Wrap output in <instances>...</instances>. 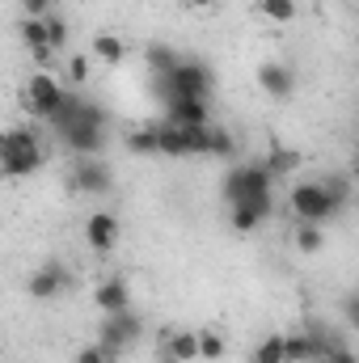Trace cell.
Listing matches in <instances>:
<instances>
[{"instance_id": "cell-16", "label": "cell", "mask_w": 359, "mask_h": 363, "mask_svg": "<svg viewBox=\"0 0 359 363\" xmlns=\"http://www.w3.org/2000/svg\"><path fill=\"white\" fill-rule=\"evenodd\" d=\"M263 169L270 174V182L292 178V174L300 169V152H296V148H283V144H275V148L267 152V161H263Z\"/></svg>"}, {"instance_id": "cell-5", "label": "cell", "mask_w": 359, "mask_h": 363, "mask_svg": "<svg viewBox=\"0 0 359 363\" xmlns=\"http://www.w3.org/2000/svg\"><path fill=\"white\" fill-rule=\"evenodd\" d=\"M292 216H296V224H317V228H326L334 216H343L334 203H330V194L321 190V182H300V186H292Z\"/></svg>"}, {"instance_id": "cell-27", "label": "cell", "mask_w": 359, "mask_h": 363, "mask_svg": "<svg viewBox=\"0 0 359 363\" xmlns=\"http://www.w3.org/2000/svg\"><path fill=\"white\" fill-rule=\"evenodd\" d=\"M43 26H47V47L60 51V47L68 43V21H64L60 13H51V17H43Z\"/></svg>"}, {"instance_id": "cell-11", "label": "cell", "mask_w": 359, "mask_h": 363, "mask_svg": "<svg viewBox=\"0 0 359 363\" xmlns=\"http://www.w3.org/2000/svg\"><path fill=\"white\" fill-rule=\"evenodd\" d=\"M258 89L275 97V101H287L296 93V68L292 64H279V60H267L258 64Z\"/></svg>"}, {"instance_id": "cell-30", "label": "cell", "mask_w": 359, "mask_h": 363, "mask_svg": "<svg viewBox=\"0 0 359 363\" xmlns=\"http://www.w3.org/2000/svg\"><path fill=\"white\" fill-rule=\"evenodd\" d=\"M317 363H355V355H351V347L343 342V347H330V351H326Z\"/></svg>"}, {"instance_id": "cell-13", "label": "cell", "mask_w": 359, "mask_h": 363, "mask_svg": "<svg viewBox=\"0 0 359 363\" xmlns=\"http://www.w3.org/2000/svg\"><path fill=\"white\" fill-rule=\"evenodd\" d=\"M93 304L110 317V313H123V308H131V287H127V279H101L97 283V291H93Z\"/></svg>"}, {"instance_id": "cell-10", "label": "cell", "mask_w": 359, "mask_h": 363, "mask_svg": "<svg viewBox=\"0 0 359 363\" xmlns=\"http://www.w3.org/2000/svg\"><path fill=\"white\" fill-rule=\"evenodd\" d=\"M68 182H72V190H81V194H106L110 182H114V174H110V165H101L97 157H77Z\"/></svg>"}, {"instance_id": "cell-12", "label": "cell", "mask_w": 359, "mask_h": 363, "mask_svg": "<svg viewBox=\"0 0 359 363\" xmlns=\"http://www.w3.org/2000/svg\"><path fill=\"white\" fill-rule=\"evenodd\" d=\"M118 237H123V228H118V216L114 211H93L89 220H85V241H89V250H97V254H110L118 245Z\"/></svg>"}, {"instance_id": "cell-6", "label": "cell", "mask_w": 359, "mask_h": 363, "mask_svg": "<svg viewBox=\"0 0 359 363\" xmlns=\"http://www.w3.org/2000/svg\"><path fill=\"white\" fill-rule=\"evenodd\" d=\"M64 85L55 81V72H34L30 81H26V93H21V101H26V110L30 114H38V118H51V110L64 101Z\"/></svg>"}, {"instance_id": "cell-9", "label": "cell", "mask_w": 359, "mask_h": 363, "mask_svg": "<svg viewBox=\"0 0 359 363\" xmlns=\"http://www.w3.org/2000/svg\"><path fill=\"white\" fill-rule=\"evenodd\" d=\"M270 211H275L270 190H267V194H250V199L228 203V224H233V233H258Z\"/></svg>"}, {"instance_id": "cell-31", "label": "cell", "mask_w": 359, "mask_h": 363, "mask_svg": "<svg viewBox=\"0 0 359 363\" xmlns=\"http://www.w3.org/2000/svg\"><path fill=\"white\" fill-rule=\"evenodd\" d=\"M77 363H110V359L101 355V347H97V342H89V347H81V351H77Z\"/></svg>"}, {"instance_id": "cell-26", "label": "cell", "mask_w": 359, "mask_h": 363, "mask_svg": "<svg viewBox=\"0 0 359 363\" xmlns=\"http://www.w3.org/2000/svg\"><path fill=\"white\" fill-rule=\"evenodd\" d=\"M237 152V135L233 131H207V157H233Z\"/></svg>"}, {"instance_id": "cell-7", "label": "cell", "mask_w": 359, "mask_h": 363, "mask_svg": "<svg viewBox=\"0 0 359 363\" xmlns=\"http://www.w3.org/2000/svg\"><path fill=\"white\" fill-rule=\"evenodd\" d=\"M270 190V174L263 169V161H250V165H237L224 174V199L237 203V199H250V194H267Z\"/></svg>"}, {"instance_id": "cell-28", "label": "cell", "mask_w": 359, "mask_h": 363, "mask_svg": "<svg viewBox=\"0 0 359 363\" xmlns=\"http://www.w3.org/2000/svg\"><path fill=\"white\" fill-rule=\"evenodd\" d=\"M68 81L72 85H85L89 81V55H72L68 60Z\"/></svg>"}, {"instance_id": "cell-23", "label": "cell", "mask_w": 359, "mask_h": 363, "mask_svg": "<svg viewBox=\"0 0 359 363\" xmlns=\"http://www.w3.org/2000/svg\"><path fill=\"white\" fill-rule=\"evenodd\" d=\"M127 152H136V157H161V152H157V131H153V127L131 131V135H127Z\"/></svg>"}, {"instance_id": "cell-24", "label": "cell", "mask_w": 359, "mask_h": 363, "mask_svg": "<svg viewBox=\"0 0 359 363\" xmlns=\"http://www.w3.org/2000/svg\"><path fill=\"white\" fill-rule=\"evenodd\" d=\"M224 351H228V342H224V334H216V330H203L199 334V359H224Z\"/></svg>"}, {"instance_id": "cell-1", "label": "cell", "mask_w": 359, "mask_h": 363, "mask_svg": "<svg viewBox=\"0 0 359 363\" xmlns=\"http://www.w3.org/2000/svg\"><path fill=\"white\" fill-rule=\"evenodd\" d=\"M47 161L43 140L30 127H9L0 131V178H30Z\"/></svg>"}, {"instance_id": "cell-8", "label": "cell", "mask_w": 359, "mask_h": 363, "mask_svg": "<svg viewBox=\"0 0 359 363\" xmlns=\"http://www.w3.org/2000/svg\"><path fill=\"white\" fill-rule=\"evenodd\" d=\"M72 287V271L64 267V262H55V258H47L38 271L30 274V283H26V291L34 296V300H55V296H64Z\"/></svg>"}, {"instance_id": "cell-17", "label": "cell", "mask_w": 359, "mask_h": 363, "mask_svg": "<svg viewBox=\"0 0 359 363\" xmlns=\"http://www.w3.org/2000/svg\"><path fill=\"white\" fill-rule=\"evenodd\" d=\"M89 55H97V60L110 64V68H118V64L127 60V43H123L118 34H97L89 43Z\"/></svg>"}, {"instance_id": "cell-29", "label": "cell", "mask_w": 359, "mask_h": 363, "mask_svg": "<svg viewBox=\"0 0 359 363\" xmlns=\"http://www.w3.org/2000/svg\"><path fill=\"white\" fill-rule=\"evenodd\" d=\"M60 9V0H21V13L26 17H51Z\"/></svg>"}, {"instance_id": "cell-22", "label": "cell", "mask_w": 359, "mask_h": 363, "mask_svg": "<svg viewBox=\"0 0 359 363\" xmlns=\"http://www.w3.org/2000/svg\"><path fill=\"white\" fill-rule=\"evenodd\" d=\"M296 250H300V254H321V250H326V228H317V224H296Z\"/></svg>"}, {"instance_id": "cell-32", "label": "cell", "mask_w": 359, "mask_h": 363, "mask_svg": "<svg viewBox=\"0 0 359 363\" xmlns=\"http://www.w3.org/2000/svg\"><path fill=\"white\" fill-rule=\"evenodd\" d=\"M178 4H186V9H211L216 0H178Z\"/></svg>"}, {"instance_id": "cell-14", "label": "cell", "mask_w": 359, "mask_h": 363, "mask_svg": "<svg viewBox=\"0 0 359 363\" xmlns=\"http://www.w3.org/2000/svg\"><path fill=\"white\" fill-rule=\"evenodd\" d=\"M165 118L182 127H207V101L203 97H170L165 101Z\"/></svg>"}, {"instance_id": "cell-25", "label": "cell", "mask_w": 359, "mask_h": 363, "mask_svg": "<svg viewBox=\"0 0 359 363\" xmlns=\"http://www.w3.org/2000/svg\"><path fill=\"white\" fill-rule=\"evenodd\" d=\"M250 363H283V334H270V338H263V342L254 347Z\"/></svg>"}, {"instance_id": "cell-15", "label": "cell", "mask_w": 359, "mask_h": 363, "mask_svg": "<svg viewBox=\"0 0 359 363\" xmlns=\"http://www.w3.org/2000/svg\"><path fill=\"white\" fill-rule=\"evenodd\" d=\"M157 347L170 351L178 363H194L199 359V334H194V330H161Z\"/></svg>"}, {"instance_id": "cell-20", "label": "cell", "mask_w": 359, "mask_h": 363, "mask_svg": "<svg viewBox=\"0 0 359 363\" xmlns=\"http://www.w3.org/2000/svg\"><path fill=\"white\" fill-rule=\"evenodd\" d=\"M317 182H321V190L330 194V203H334L338 211L351 207V178H347V174H326V178H317Z\"/></svg>"}, {"instance_id": "cell-2", "label": "cell", "mask_w": 359, "mask_h": 363, "mask_svg": "<svg viewBox=\"0 0 359 363\" xmlns=\"http://www.w3.org/2000/svg\"><path fill=\"white\" fill-rule=\"evenodd\" d=\"M55 135H60L77 157H97V152L106 148V110H101L97 101H85V97H81V110H77L64 127H55Z\"/></svg>"}, {"instance_id": "cell-4", "label": "cell", "mask_w": 359, "mask_h": 363, "mask_svg": "<svg viewBox=\"0 0 359 363\" xmlns=\"http://www.w3.org/2000/svg\"><path fill=\"white\" fill-rule=\"evenodd\" d=\"M157 152L161 157H207V131L211 127H182V123H153Z\"/></svg>"}, {"instance_id": "cell-3", "label": "cell", "mask_w": 359, "mask_h": 363, "mask_svg": "<svg viewBox=\"0 0 359 363\" xmlns=\"http://www.w3.org/2000/svg\"><path fill=\"white\" fill-rule=\"evenodd\" d=\"M153 89H157L161 101H170V97H203L207 101L211 89H216V77H211V68L203 60H178L174 72L153 81Z\"/></svg>"}, {"instance_id": "cell-19", "label": "cell", "mask_w": 359, "mask_h": 363, "mask_svg": "<svg viewBox=\"0 0 359 363\" xmlns=\"http://www.w3.org/2000/svg\"><path fill=\"white\" fill-rule=\"evenodd\" d=\"M254 13L275 26H287V21H296V0H254Z\"/></svg>"}, {"instance_id": "cell-21", "label": "cell", "mask_w": 359, "mask_h": 363, "mask_svg": "<svg viewBox=\"0 0 359 363\" xmlns=\"http://www.w3.org/2000/svg\"><path fill=\"white\" fill-rule=\"evenodd\" d=\"M178 51L174 47H165V43H153L148 47V68H153V77H165V72H174L178 68Z\"/></svg>"}, {"instance_id": "cell-18", "label": "cell", "mask_w": 359, "mask_h": 363, "mask_svg": "<svg viewBox=\"0 0 359 363\" xmlns=\"http://www.w3.org/2000/svg\"><path fill=\"white\" fill-rule=\"evenodd\" d=\"M106 325H110V330H114V334H118L127 347H136V342L144 338V321H140L131 308H123V313H110V317H106Z\"/></svg>"}, {"instance_id": "cell-33", "label": "cell", "mask_w": 359, "mask_h": 363, "mask_svg": "<svg viewBox=\"0 0 359 363\" xmlns=\"http://www.w3.org/2000/svg\"><path fill=\"white\" fill-rule=\"evenodd\" d=\"M157 363H178V359H174L170 351H161V347H157Z\"/></svg>"}]
</instances>
